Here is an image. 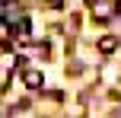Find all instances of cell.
<instances>
[{
    "label": "cell",
    "mask_w": 121,
    "mask_h": 118,
    "mask_svg": "<svg viewBox=\"0 0 121 118\" xmlns=\"http://www.w3.org/2000/svg\"><path fill=\"white\" fill-rule=\"evenodd\" d=\"M89 10H92V16H96V19H108L112 13H115V3H112V0H92Z\"/></svg>",
    "instance_id": "6da1fadb"
},
{
    "label": "cell",
    "mask_w": 121,
    "mask_h": 118,
    "mask_svg": "<svg viewBox=\"0 0 121 118\" xmlns=\"http://www.w3.org/2000/svg\"><path fill=\"white\" fill-rule=\"evenodd\" d=\"M22 80H26V86H29V89H42L45 86V77H42V70H26V74H22Z\"/></svg>",
    "instance_id": "7a4b0ae2"
},
{
    "label": "cell",
    "mask_w": 121,
    "mask_h": 118,
    "mask_svg": "<svg viewBox=\"0 0 121 118\" xmlns=\"http://www.w3.org/2000/svg\"><path fill=\"white\" fill-rule=\"evenodd\" d=\"M118 48V38H112V35H105V38H99V51L102 54H112V51Z\"/></svg>",
    "instance_id": "3957f363"
},
{
    "label": "cell",
    "mask_w": 121,
    "mask_h": 118,
    "mask_svg": "<svg viewBox=\"0 0 121 118\" xmlns=\"http://www.w3.org/2000/svg\"><path fill=\"white\" fill-rule=\"evenodd\" d=\"M10 38H13L10 22H6V19H0V42H3V45H10Z\"/></svg>",
    "instance_id": "277c9868"
},
{
    "label": "cell",
    "mask_w": 121,
    "mask_h": 118,
    "mask_svg": "<svg viewBox=\"0 0 121 118\" xmlns=\"http://www.w3.org/2000/svg\"><path fill=\"white\" fill-rule=\"evenodd\" d=\"M51 3H54V6H60V3H64V0H51Z\"/></svg>",
    "instance_id": "5b68a950"
},
{
    "label": "cell",
    "mask_w": 121,
    "mask_h": 118,
    "mask_svg": "<svg viewBox=\"0 0 121 118\" xmlns=\"http://www.w3.org/2000/svg\"><path fill=\"white\" fill-rule=\"evenodd\" d=\"M3 3H10V0H0V6H3Z\"/></svg>",
    "instance_id": "8992f818"
},
{
    "label": "cell",
    "mask_w": 121,
    "mask_h": 118,
    "mask_svg": "<svg viewBox=\"0 0 121 118\" xmlns=\"http://www.w3.org/2000/svg\"><path fill=\"white\" fill-rule=\"evenodd\" d=\"M118 10H121V0H118Z\"/></svg>",
    "instance_id": "52a82bcc"
}]
</instances>
